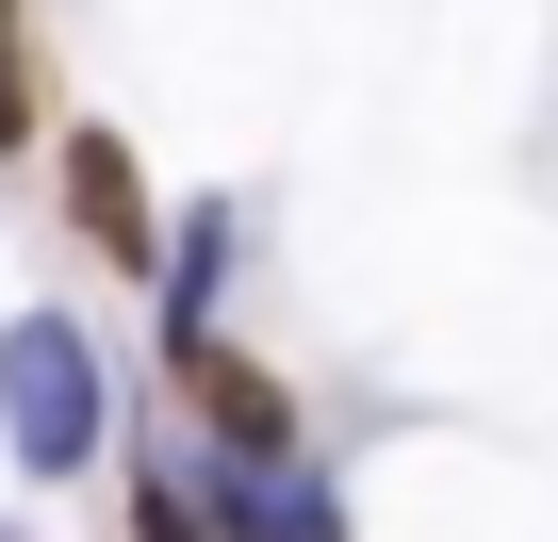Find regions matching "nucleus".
Instances as JSON below:
<instances>
[{
	"label": "nucleus",
	"instance_id": "4",
	"mask_svg": "<svg viewBox=\"0 0 558 542\" xmlns=\"http://www.w3.org/2000/svg\"><path fill=\"white\" fill-rule=\"evenodd\" d=\"M230 263H246V214H230V197L165 214V263H148V297H165V329H214V297H230Z\"/></svg>",
	"mask_w": 558,
	"mask_h": 542
},
{
	"label": "nucleus",
	"instance_id": "1",
	"mask_svg": "<svg viewBox=\"0 0 558 542\" xmlns=\"http://www.w3.org/2000/svg\"><path fill=\"white\" fill-rule=\"evenodd\" d=\"M0 444H17V477H99L116 460V346L83 313H17L0 329Z\"/></svg>",
	"mask_w": 558,
	"mask_h": 542
},
{
	"label": "nucleus",
	"instance_id": "3",
	"mask_svg": "<svg viewBox=\"0 0 558 542\" xmlns=\"http://www.w3.org/2000/svg\"><path fill=\"white\" fill-rule=\"evenodd\" d=\"M66 230H83V263H116V280H148V263H165V197H148V165H132V132H66Z\"/></svg>",
	"mask_w": 558,
	"mask_h": 542
},
{
	"label": "nucleus",
	"instance_id": "2",
	"mask_svg": "<svg viewBox=\"0 0 558 542\" xmlns=\"http://www.w3.org/2000/svg\"><path fill=\"white\" fill-rule=\"evenodd\" d=\"M165 395H181L197 460H296V411H279V378L230 329H165Z\"/></svg>",
	"mask_w": 558,
	"mask_h": 542
},
{
	"label": "nucleus",
	"instance_id": "5",
	"mask_svg": "<svg viewBox=\"0 0 558 542\" xmlns=\"http://www.w3.org/2000/svg\"><path fill=\"white\" fill-rule=\"evenodd\" d=\"M132 542H230V526H214V493L181 477V444H165V460H132Z\"/></svg>",
	"mask_w": 558,
	"mask_h": 542
},
{
	"label": "nucleus",
	"instance_id": "6",
	"mask_svg": "<svg viewBox=\"0 0 558 542\" xmlns=\"http://www.w3.org/2000/svg\"><path fill=\"white\" fill-rule=\"evenodd\" d=\"M34 116H50V83H34V17H17V0H0V165L34 148Z\"/></svg>",
	"mask_w": 558,
	"mask_h": 542
}]
</instances>
